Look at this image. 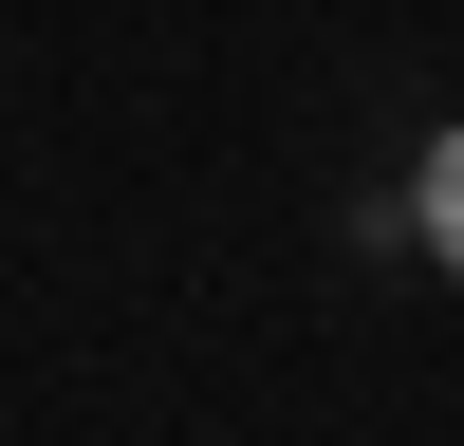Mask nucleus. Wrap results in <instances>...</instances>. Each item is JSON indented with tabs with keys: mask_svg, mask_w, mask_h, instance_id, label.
I'll return each instance as SVG.
<instances>
[{
	"mask_svg": "<svg viewBox=\"0 0 464 446\" xmlns=\"http://www.w3.org/2000/svg\"><path fill=\"white\" fill-rule=\"evenodd\" d=\"M409 260L464 279V131H428V168H409Z\"/></svg>",
	"mask_w": 464,
	"mask_h": 446,
	"instance_id": "1",
	"label": "nucleus"
}]
</instances>
